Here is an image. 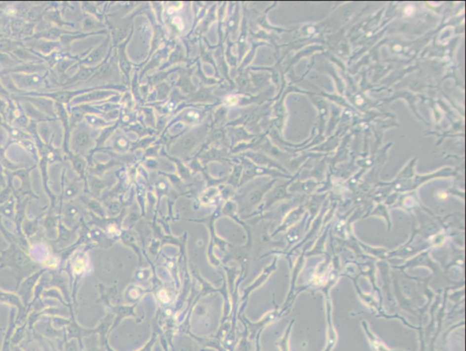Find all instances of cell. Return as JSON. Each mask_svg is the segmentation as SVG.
I'll use <instances>...</instances> for the list:
<instances>
[{
  "mask_svg": "<svg viewBox=\"0 0 466 351\" xmlns=\"http://www.w3.org/2000/svg\"><path fill=\"white\" fill-rule=\"evenodd\" d=\"M91 186H92V190H93V191L97 192V193H99L101 190L105 188V183H104L103 181H101V180H99V179H94Z\"/></svg>",
  "mask_w": 466,
  "mask_h": 351,
  "instance_id": "cell-55",
  "label": "cell"
},
{
  "mask_svg": "<svg viewBox=\"0 0 466 351\" xmlns=\"http://www.w3.org/2000/svg\"><path fill=\"white\" fill-rule=\"evenodd\" d=\"M80 6H81L83 11L85 12L87 16H91L99 21H101L104 18L103 14L100 12V9H99L98 5L91 3V2H82Z\"/></svg>",
  "mask_w": 466,
  "mask_h": 351,
  "instance_id": "cell-34",
  "label": "cell"
},
{
  "mask_svg": "<svg viewBox=\"0 0 466 351\" xmlns=\"http://www.w3.org/2000/svg\"><path fill=\"white\" fill-rule=\"evenodd\" d=\"M25 24H26V22L24 21L21 17L12 18V20L10 21V30H11L13 36L18 37V35L21 31V29L23 28Z\"/></svg>",
  "mask_w": 466,
  "mask_h": 351,
  "instance_id": "cell-43",
  "label": "cell"
},
{
  "mask_svg": "<svg viewBox=\"0 0 466 351\" xmlns=\"http://www.w3.org/2000/svg\"><path fill=\"white\" fill-rule=\"evenodd\" d=\"M142 110L145 114L146 120L148 121L149 125L152 126V127H154L155 124H156V119H155V116L153 113V110L152 109H149V108H143Z\"/></svg>",
  "mask_w": 466,
  "mask_h": 351,
  "instance_id": "cell-51",
  "label": "cell"
},
{
  "mask_svg": "<svg viewBox=\"0 0 466 351\" xmlns=\"http://www.w3.org/2000/svg\"><path fill=\"white\" fill-rule=\"evenodd\" d=\"M170 159H173L178 164V167L180 169V174L183 178L189 177V169L181 163V161H180L178 158H173V157H170Z\"/></svg>",
  "mask_w": 466,
  "mask_h": 351,
  "instance_id": "cell-54",
  "label": "cell"
},
{
  "mask_svg": "<svg viewBox=\"0 0 466 351\" xmlns=\"http://www.w3.org/2000/svg\"><path fill=\"white\" fill-rule=\"evenodd\" d=\"M215 13H214L213 10H210V11L209 12V14H208L207 17L205 18L203 23H202V25H201V28H200V29H201V30H202V32H205L207 29H209V27H210V25H211V23H212V22L215 20Z\"/></svg>",
  "mask_w": 466,
  "mask_h": 351,
  "instance_id": "cell-50",
  "label": "cell"
},
{
  "mask_svg": "<svg viewBox=\"0 0 466 351\" xmlns=\"http://www.w3.org/2000/svg\"><path fill=\"white\" fill-rule=\"evenodd\" d=\"M0 23H1V19H0Z\"/></svg>",
  "mask_w": 466,
  "mask_h": 351,
  "instance_id": "cell-57",
  "label": "cell"
},
{
  "mask_svg": "<svg viewBox=\"0 0 466 351\" xmlns=\"http://www.w3.org/2000/svg\"><path fill=\"white\" fill-rule=\"evenodd\" d=\"M43 124H44V125H43L42 127H39V128L38 129V131H39V137H40L41 140H42L45 144H48V143L51 141L53 136H55V134H53L52 138H51V130H50V128L47 126V123H43Z\"/></svg>",
  "mask_w": 466,
  "mask_h": 351,
  "instance_id": "cell-42",
  "label": "cell"
},
{
  "mask_svg": "<svg viewBox=\"0 0 466 351\" xmlns=\"http://www.w3.org/2000/svg\"><path fill=\"white\" fill-rule=\"evenodd\" d=\"M105 26L102 25L100 21L97 20L96 18H94L91 16H87V15L86 17H83V19H82V30H83L84 33L95 32L93 30L102 29Z\"/></svg>",
  "mask_w": 466,
  "mask_h": 351,
  "instance_id": "cell-33",
  "label": "cell"
},
{
  "mask_svg": "<svg viewBox=\"0 0 466 351\" xmlns=\"http://www.w3.org/2000/svg\"><path fill=\"white\" fill-rule=\"evenodd\" d=\"M212 87H200L193 95L188 97V103L213 104L218 101V98L212 95Z\"/></svg>",
  "mask_w": 466,
  "mask_h": 351,
  "instance_id": "cell-17",
  "label": "cell"
},
{
  "mask_svg": "<svg viewBox=\"0 0 466 351\" xmlns=\"http://www.w3.org/2000/svg\"><path fill=\"white\" fill-rule=\"evenodd\" d=\"M111 50L112 47L105 60L102 63L99 64V69H97L93 76L85 83L89 84L99 81H110L113 78V77L116 73V66L115 60L111 58Z\"/></svg>",
  "mask_w": 466,
  "mask_h": 351,
  "instance_id": "cell-8",
  "label": "cell"
},
{
  "mask_svg": "<svg viewBox=\"0 0 466 351\" xmlns=\"http://www.w3.org/2000/svg\"><path fill=\"white\" fill-rule=\"evenodd\" d=\"M241 171H242V167L240 165H237L234 167V169H233V175L231 177V179H230V183L231 184L236 185L238 184V181L239 180V178H240V174H241Z\"/></svg>",
  "mask_w": 466,
  "mask_h": 351,
  "instance_id": "cell-49",
  "label": "cell"
},
{
  "mask_svg": "<svg viewBox=\"0 0 466 351\" xmlns=\"http://www.w3.org/2000/svg\"><path fill=\"white\" fill-rule=\"evenodd\" d=\"M30 49L39 53L44 58L50 55L51 53L58 50H62L63 46L61 45L60 41H49L45 39H39L31 45Z\"/></svg>",
  "mask_w": 466,
  "mask_h": 351,
  "instance_id": "cell-15",
  "label": "cell"
},
{
  "mask_svg": "<svg viewBox=\"0 0 466 351\" xmlns=\"http://www.w3.org/2000/svg\"><path fill=\"white\" fill-rule=\"evenodd\" d=\"M205 114H206V110L187 109L181 111L180 115L178 116L177 119L173 121V123L179 121L180 123H183L186 126H193V125H196L201 120Z\"/></svg>",
  "mask_w": 466,
  "mask_h": 351,
  "instance_id": "cell-16",
  "label": "cell"
},
{
  "mask_svg": "<svg viewBox=\"0 0 466 351\" xmlns=\"http://www.w3.org/2000/svg\"><path fill=\"white\" fill-rule=\"evenodd\" d=\"M56 5H54V7H53L51 10H47L45 15H44V20L47 21L48 24H53L54 27H57V28H62V27H65V26H68V27H71V28H74L75 25L72 22H68L64 20L63 18V16H62V11L60 9H58V7H56Z\"/></svg>",
  "mask_w": 466,
  "mask_h": 351,
  "instance_id": "cell-19",
  "label": "cell"
},
{
  "mask_svg": "<svg viewBox=\"0 0 466 351\" xmlns=\"http://www.w3.org/2000/svg\"><path fill=\"white\" fill-rule=\"evenodd\" d=\"M75 32H76V31H75ZM75 32L69 31V30H65V29L51 26V27L48 28V29L36 32L35 35H34L32 38L28 39H25V40H29V39H34V40L45 39V40L58 41V39H60V38H61L62 36H64V35L74 34Z\"/></svg>",
  "mask_w": 466,
  "mask_h": 351,
  "instance_id": "cell-14",
  "label": "cell"
},
{
  "mask_svg": "<svg viewBox=\"0 0 466 351\" xmlns=\"http://www.w3.org/2000/svg\"><path fill=\"white\" fill-rule=\"evenodd\" d=\"M214 59H216V68L219 69L222 73V75L223 76V78L225 79H227L233 86H235L234 82L232 81L231 78H230V75H229V71L230 69L228 68V64L226 62V59H225V56L223 54V47H219L217 49V51L215 53V56H214Z\"/></svg>",
  "mask_w": 466,
  "mask_h": 351,
  "instance_id": "cell-23",
  "label": "cell"
},
{
  "mask_svg": "<svg viewBox=\"0 0 466 351\" xmlns=\"http://www.w3.org/2000/svg\"><path fill=\"white\" fill-rule=\"evenodd\" d=\"M193 69H180V77L176 82L175 86L180 89V92L187 95L188 97L193 95V93L197 90L196 86L193 85Z\"/></svg>",
  "mask_w": 466,
  "mask_h": 351,
  "instance_id": "cell-11",
  "label": "cell"
},
{
  "mask_svg": "<svg viewBox=\"0 0 466 351\" xmlns=\"http://www.w3.org/2000/svg\"><path fill=\"white\" fill-rule=\"evenodd\" d=\"M197 74H198L199 79H200L204 85H206V86H211V85H215V84L218 83V81L214 79V78H207V77L205 76L203 71L201 70V67H200L199 62H198V71H197Z\"/></svg>",
  "mask_w": 466,
  "mask_h": 351,
  "instance_id": "cell-46",
  "label": "cell"
},
{
  "mask_svg": "<svg viewBox=\"0 0 466 351\" xmlns=\"http://www.w3.org/2000/svg\"><path fill=\"white\" fill-rule=\"evenodd\" d=\"M207 144L228 146L227 130L225 127H213L207 137Z\"/></svg>",
  "mask_w": 466,
  "mask_h": 351,
  "instance_id": "cell-21",
  "label": "cell"
},
{
  "mask_svg": "<svg viewBox=\"0 0 466 351\" xmlns=\"http://www.w3.org/2000/svg\"><path fill=\"white\" fill-rule=\"evenodd\" d=\"M47 6H49V4L46 3L29 7V10L25 15V19H27L29 23H38L43 18L45 13L48 10Z\"/></svg>",
  "mask_w": 466,
  "mask_h": 351,
  "instance_id": "cell-22",
  "label": "cell"
},
{
  "mask_svg": "<svg viewBox=\"0 0 466 351\" xmlns=\"http://www.w3.org/2000/svg\"><path fill=\"white\" fill-rule=\"evenodd\" d=\"M19 102L21 104V107L23 109L25 114L29 117L30 121H33L36 123H47V122L57 120L48 116L45 115L44 113H42L38 109H36L32 104L29 103L28 101L21 100Z\"/></svg>",
  "mask_w": 466,
  "mask_h": 351,
  "instance_id": "cell-18",
  "label": "cell"
},
{
  "mask_svg": "<svg viewBox=\"0 0 466 351\" xmlns=\"http://www.w3.org/2000/svg\"><path fill=\"white\" fill-rule=\"evenodd\" d=\"M200 56L204 62L212 64L216 68L215 59H214L213 54L211 52L207 51L203 46H200Z\"/></svg>",
  "mask_w": 466,
  "mask_h": 351,
  "instance_id": "cell-47",
  "label": "cell"
},
{
  "mask_svg": "<svg viewBox=\"0 0 466 351\" xmlns=\"http://www.w3.org/2000/svg\"><path fill=\"white\" fill-rule=\"evenodd\" d=\"M132 18L133 17L126 18L121 21L117 20L115 23L108 21V26L111 30L112 38V46H118L128 39V33L131 32L129 31V27H133Z\"/></svg>",
  "mask_w": 466,
  "mask_h": 351,
  "instance_id": "cell-7",
  "label": "cell"
},
{
  "mask_svg": "<svg viewBox=\"0 0 466 351\" xmlns=\"http://www.w3.org/2000/svg\"><path fill=\"white\" fill-rule=\"evenodd\" d=\"M187 58L184 55V51L181 45H177V46L171 52L169 56V60L166 64H164L163 68L168 69L170 66L175 65V64L181 63V62H186Z\"/></svg>",
  "mask_w": 466,
  "mask_h": 351,
  "instance_id": "cell-31",
  "label": "cell"
},
{
  "mask_svg": "<svg viewBox=\"0 0 466 351\" xmlns=\"http://www.w3.org/2000/svg\"><path fill=\"white\" fill-rule=\"evenodd\" d=\"M15 101H16V112H15L14 120L12 122L11 125L14 127H18L19 129L25 130L27 127H29L30 120H29V118L27 117V115L25 114L20 102L17 101V100H15Z\"/></svg>",
  "mask_w": 466,
  "mask_h": 351,
  "instance_id": "cell-25",
  "label": "cell"
},
{
  "mask_svg": "<svg viewBox=\"0 0 466 351\" xmlns=\"http://www.w3.org/2000/svg\"><path fill=\"white\" fill-rule=\"evenodd\" d=\"M49 71L34 74H23V73H14L9 74L14 85L21 93L33 92L37 89L44 88L47 85V78Z\"/></svg>",
  "mask_w": 466,
  "mask_h": 351,
  "instance_id": "cell-3",
  "label": "cell"
},
{
  "mask_svg": "<svg viewBox=\"0 0 466 351\" xmlns=\"http://www.w3.org/2000/svg\"><path fill=\"white\" fill-rule=\"evenodd\" d=\"M239 7H236L235 10L232 14V16L229 17L227 23H226V31L227 34L233 33L234 34L237 29H238V23H239Z\"/></svg>",
  "mask_w": 466,
  "mask_h": 351,
  "instance_id": "cell-40",
  "label": "cell"
},
{
  "mask_svg": "<svg viewBox=\"0 0 466 351\" xmlns=\"http://www.w3.org/2000/svg\"><path fill=\"white\" fill-rule=\"evenodd\" d=\"M55 112L58 117V120L61 121L64 128V139L62 145V150L67 155L70 152V140L71 128L70 125V112L68 108L63 104L55 102Z\"/></svg>",
  "mask_w": 466,
  "mask_h": 351,
  "instance_id": "cell-9",
  "label": "cell"
},
{
  "mask_svg": "<svg viewBox=\"0 0 466 351\" xmlns=\"http://www.w3.org/2000/svg\"><path fill=\"white\" fill-rule=\"evenodd\" d=\"M8 98H4L0 96V116L3 117V119L7 123V115H8V110H9V101Z\"/></svg>",
  "mask_w": 466,
  "mask_h": 351,
  "instance_id": "cell-44",
  "label": "cell"
},
{
  "mask_svg": "<svg viewBox=\"0 0 466 351\" xmlns=\"http://www.w3.org/2000/svg\"><path fill=\"white\" fill-rule=\"evenodd\" d=\"M180 69H173V70H169V71H158L156 74L154 75L149 76L148 78H149V83L148 85L150 86V87H152V86H156L158 84L162 83L165 81V79L169 77L172 72H174L176 70H178Z\"/></svg>",
  "mask_w": 466,
  "mask_h": 351,
  "instance_id": "cell-36",
  "label": "cell"
},
{
  "mask_svg": "<svg viewBox=\"0 0 466 351\" xmlns=\"http://www.w3.org/2000/svg\"><path fill=\"white\" fill-rule=\"evenodd\" d=\"M19 46H27L22 44V42L20 41L13 40L8 38L0 39V54H7L12 56L13 58H15L11 53Z\"/></svg>",
  "mask_w": 466,
  "mask_h": 351,
  "instance_id": "cell-28",
  "label": "cell"
},
{
  "mask_svg": "<svg viewBox=\"0 0 466 351\" xmlns=\"http://www.w3.org/2000/svg\"><path fill=\"white\" fill-rule=\"evenodd\" d=\"M79 58L76 56V57H71V56H68L67 58H63L61 59L59 62H58L56 66H55V69L58 73V75L60 76L61 78L64 77L66 72L70 69V68L73 67L75 64L78 61Z\"/></svg>",
  "mask_w": 466,
  "mask_h": 351,
  "instance_id": "cell-30",
  "label": "cell"
},
{
  "mask_svg": "<svg viewBox=\"0 0 466 351\" xmlns=\"http://www.w3.org/2000/svg\"><path fill=\"white\" fill-rule=\"evenodd\" d=\"M48 71V67L46 63H22L12 67L10 69L3 70L0 76L9 75L14 73H23V74H34L42 73Z\"/></svg>",
  "mask_w": 466,
  "mask_h": 351,
  "instance_id": "cell-10",
  "label": "cell"
},
{
  "mask_svg": "<svg viewBox=\"0 0 466 351\" xmlns=\"http://www.w3.org/2000/svg\"><path fill=\"white\" fill-rule=\"evenodd\" d=\"M11 54L22 63H45L42 58L38 57L27 46H19L12 52Z\"/></svg>",
  "mask_w": 466,
  "mask_h": 351,
  "instance_id": "cell-20",
  "label": "cell"
},
{
  "mask_svg": "<svg viewBox=\"0 0 466 351\" xmlns=\"http://www.w3.org/2000/svg\"><path fill=\"white\" fill-rule=\"evenodd\" d=\"M171 91H172L171 86H169V83L164 81L162 83H160V84H158V85L155 86L154 92L151 94L152 96L154 95V98L152 99V101L160 102V101H163V100H167Z\"/></svg>",
  "mask_w": 466,
  "mask_h": 351,
  "instance_id": "cell-27",
  "label": "cell"
},
{
  "mask_svg": "<svg viewBox=\"0 0 466 351\" xmlns=\"http://www.w3.org/2000/svg\"><path fill=\"white\" fill-rule=\"evenodd\" d=\"M18 144L20 145L23 149L29 152L35 158H38V155H39V150H38V148H37L33 139H24L21 141H18Z\"/></svg>",
  "mask_w": 466,
  "mask_h": 351,
  "instance_id": "cell-41",
  "label": "cell"
},
{
  "mask_svg": "<svg viewBox=\"0 0 466 351\" xmlns=\"http://www.w3.org/2000/svg\"><path fill=\"white\" fill-rule=\"evenodd\" d=\"M111 40L110 37L107 38L101 45H99L98 47L94 48L92 51L87 55V57L84 58H79L78 61V65H82L86 67H97L99 64L102 63L106 58L108 57L109 53L111 51Z\"/></svg>",
  "mask_w": 466,
  "mask_h": 351,
  "instance_id": "cell-5",
  "label": "cell"
},
{
  "mask_svg": "<svg viewBox=\"0 0 466 351\" xmlns=\"http://www.w3.org/2000/svg\"><path fill=\"white\" fill-rule=\"evenodd\" d=\"M210 128V123L205 122L202 125L197 126L191 131L181 135V138L172 143L169 152L179 156L193 152L200 144V142L208 137Z\"/></svg>",
  "mask_w": 466,
  "mask_h": 351,
  "instance_id": "cell-1",
  "label": "cell"
},
{
  "mask_svg": "<svg viewBox=\"0 0 466 351\" xmlns=\"http://www.w3.org/2000/svg\"><path fill=\"white\" fill-rule=\"evenodd\" d=\"M130 127L128 128V130H133L135 132L137 133L140 138L141 137H144L147 134H149L150 130L143 125H141L140 123H136L134 125H129Z\"/></svg>",
  "mask_w": 466,
  "mask_h": 351,
  "instance_id": "cell-48",
  "label": "cell"
},
{
  "mask_svg": "<svg viewBox=\"0 0 466 351\" xmlns=\"http://www.w3.org/2000/svg\"><path fill=\"white\" fill-rule=\"evenodd\" d=\"M169 51H170V49H169V46H166L165 48H162V49L158 50V51L154 55V57H153L152 60L150 61V63L148 64V66H147L145 69H144V70L142 71L141 75L144 74L145 72H147V71L150 70V69H154V68L158 67L160 62L169 55Z\"/></svg>",
  "mask_w": 466,
  "mask_h": 351,
  "instance_id": "cell-32",
  "label": "cell"
},
{
  "mask_svg": "<svg viewBox=\"0 0 466 351\" xmlns=\"http://www.w3.org/2000/svg\"><path fill=\"white\" fill-rule=\"evenodd\" d=\"M113 151L117 152H126L130 149V141L125 136H119L113 142V146L111 148Z\"/></svg>",
  "mask_w": 466,
  "mask_h": 351,
  "instance_id": "cell-39",
  "label": "cell"
},
{
  "mask_svg": "<svg viewBox=\"0 0 466 351\" xmlns=\"http://www.w3.org/2000/svg\"><path fill=\"white\" fill-rule=\"evenodd\" d=\"M91 128L87 124H78L70 134V150L77 155L87 156L91 153L96 147V139L94 138ZM89 156V157H90Z\"/></svg>",
  "mask_w": 466,
  "mask_h": 351,
  "instance_id": "cell-2",
  "label": "cell"
},
{
  "mask_svg": "<svg viewBox=\"0 0 466 351\" xmlns=\"http://www.w3.org/2000/svg\"><path fill=\"white\" fill-rule=\"evenodd\" d=\"M84 120L91 129H104L115 124L113 122L106 121L101 116L96 114H87L84 117Z\"/></svg>",
  "mask_w": 466,
  "mask_h": 351,
  "instance_id": "cell-24",
  "label": "cell"
},
{
  "mask_svg": "<svg viewBox=\"0 0 466 351\" xmlns=\"http://www.w3.org/2000/svg\"><path fill=\"white\" fill-rule=\"evenodd\" d=\"M227 132L232 137L233 145L240 144V142L246 141L247 139L252 137L246 132L242 127H229Z\"/></svg>",
  "mask_w": 466,
  "mask_h": 351,
  "instance_id": "cell-29",
  "label": "cell"
},
{
  "mask_svg": "<svg viewBox=\"0 0 466 351\" xmlns=\"http://www.w3.org/2000/svg\"><path fill=\"white\" fill-rule=\"evenodd\" d=\"M10 98L14 99V100H17V101H21V100L28 101L29 103L32 104L36 109H38L42 113H44L45 115L48 116V117H52L54 119L58 120V117H57L56 112H55V102L51 99L42 98V97L21 96V95H18V94H13Z\"/></svg>",
  "mask_w": 466,
  "mask_h": 351,
  "instance_id": "cell-6",
  "label": "cell"
},
{
  "mask_svg": "<svg viewBox=\"0 0 466 351\" xmlns=\"http://www.w3.org/2000/svg\"><path fill=\"white\" fill-rule=\"evenodd\" d=\"M132 34H133V29L131 30L128 39L117 46H118V68L121 70L124 77L126 78V79L128 82V85L130 84V72L132 69V64L128 60V56L126 53V47Z\"/></svg>",
  "mask_w": 466,
  "mask_h": 351,
  "instance_id": "cell-13",
  "label": "cell"
},
{
  "mask_svg": "<svg viewBox=\"0 0 466 351\" xmlns=\"http://www.w3.org/2000/svg\"><path fill=\"white\" fill-rule=\"evenodd\" d=\"M234 84L236 85L237 88L239 89V92L247 90L249 88V86H250V78H249L248 73L246 71H243V70L242 71L239 70V74L237 76Z\"/></svg>",
  "mask_w": 466,
  "mask_h": 351,
  "instance_id": "cell-38",
  "label": "cell"
},
{
  "mask_svg": "<svg viewBox=\"0 0 466 351\" xmlns=\"http://www.w3.org/2000/svg\"><path fill=\"white\" fill-rule=\"evenodd\" d=\"M66 156H67V158H69L70 161L72 162V164H73V166L75 167L77 171L79 174H83L84 170H85V167H86V164H87L86 160L84 159V157L82 156L74 154L71 151H70Z\"/></svg>",
  "mask_w": 466,
  "mask_h": 351,
  "instance_id": "cell-37",
  "label": "cell"
},
{
  "mask_svg": "<svg viewBox=\"0 0 466 351\" xmlns=\"http://www.w3.org/2000/svg\"><path fill=\"white\" fill-rule=\"evenodd\" d=\"M120 88L126 89V87L121 86H116V85H107V86H97L96 88L90 91V92L83 94L81 96H78L74 98L71 102L68 109L76 106V105H81V104H90L96 103L102 101L107 98H111L113 96H118L120 93L117 92L116 90H119Z\"/></svg>",
  "mask_w": 466,
  "mask_h": 351,
  "instance_id": "cell-4",
  "label": "cell"
},
{
  "mask_svg": "<svg viewBox=\"0 0 466 351\" xmlns=\"http://www.w3.org/2000/svg\"><path fill=\"white\" fill-rule=\"evenodd\" d=\"M228 117V108L225 106H221L214 112V119L212 123L213 127H222L225 124Z\"/></svg>",
  "mask_w": 466,
  "mask_h": 351,
  "instance_id": "cell-35",
  "label": "cell"
},
{
  "mask_svg": "<svg viewBox=\"0 0 466 351\" xmlns=\"http://www.w3.org/2000/svg\"><path fill=\"white\" fill-rule=\"evenodd\" d=\"M224 56H225L227 64L232 67H237V57L233 56V52H232V44H230L229 39H228L227 48H226Z\"/></svg>",
  "mask_w": 466,
  "mask_h": 351,
  "instance_id": "cell-45",
  "label": "cell"
},
{
  "mask_svg": "<svg viewBox=\"0 0 466 351\" xmlns=\"http://www.w3.org/2000/svg\"><path fill=\"white\" fill-rule=\"evenodd\" d=\"M227 156V150L225 148L211 147L210 150H206L205 153L199 156V158L204 162L213 161L223 159Z\"/></svg>",
  "mask_w": 466,
  "mask_h": 351,
  "instance_id": "cell-26",
  "label": "cell"
},
{
  "mask_svg": "<svg viewBox=\"0 0 466 351\" xmlns=\"http://www.w3.org/2000/svg\"><path fill=\"white\" fill-rule=\"evenodd\" d=\"M79 66H80V68L78 70V72L75 75L66 78L64 82H62L61 84H58V86H63V87H70V86H72L77 83H79V82H84V83L87 82L93 76L94 73L97 71V69H99V65L97 67H86V66H82V65H79Z\"/></svg>",
  "mask_w": 466,
  "mask_h": 351,
  "instance_id": "cell-12",
  "label": "cell"
},
{
  "mask_svg": "<svg viewBox=\"0 0 466 351\" xmlns=\"http://www.w3.org/2000/svg\"><path fill=\"white\" fill-rule=\"evenodd\" d=\"M111 211L114 213H118L120 210V205L118 202H112L110 206Z\"/></svg>",
  "mask_w": 466,
  "mask_h": 351,
  "instance_id": "cell-56",
  "label": "cell"
},
{
  "mask_svg": "<svg viewBox=\"0 0 466 351\" xmlns=\"http://www.w3.org/2000/svg\"><path fill=\"white\" fill-rule=\"evenodd\" d=\"M154 138H145V139H141L140 140L137 144L135 145L134 148L132 149V150H134L135 149H138V148H140V149H147L149 145L152 144V142L154 141Z\"/></svg>",
  "mask_w": 466,
  "mask_h": 351,
  "instance_id": "cell-53",
  "label": "cell"
},
{
  "mask_svg": "<svg viewBox=\"0 0 466 351\" xmlns=\"http://www.w3.org/2000/svg\"><path fill=\"white\" fill-rule=\"evenodd\" d=\"M262 196V190H255V191H253L252 193H251V194L248 196L247 202H248L249 205H254V204H256L257 202L260 201Z\"/></svg>",
  "mask_w": 466,
  "mask_h": 351,
  "instance_id": "cell-52",
  "label": "cell"
}]
</instances>
